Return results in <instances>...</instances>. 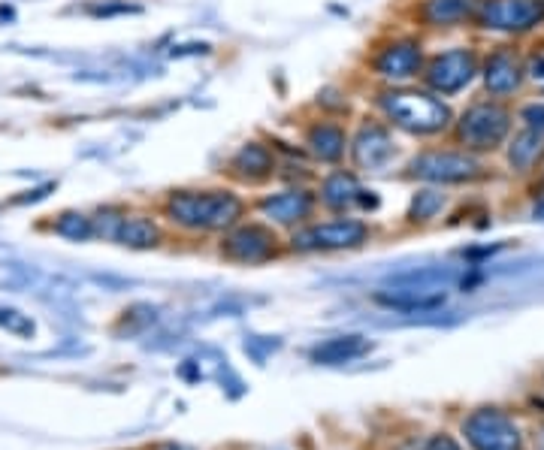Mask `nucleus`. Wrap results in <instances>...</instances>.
Instances as JSON below:
<instances>
[{
    "instance_id": "obj_1",
    "label": "nucleus",
    "mask_w": 544,
    "mask_h": 450,
    "mask_svg": "<svg viewBox=\"0 0 544 450\" xmlns=\"http://www.w3.org/2000/svg\"><path fill=\"white\" fill-rule=\"evenodd\" d=\"M248 212L251 203L233 185L170 188L158 203V215L164 224L194 236H209V233L221 236L230 227H236L242 218H248Z\"/></svg>"
},
{
    "instance_id": "obj_2",
    "label": "nucleus",
    "mask_w": 544,
    "mask_h": 450,
    "mask_svg": "<svg viewBox=\"0 0 544 450\" xmlns=\"http://www.w3.org/2000/svg\"><path fill=\"white\" fill-rule=\"evenodd\" d=\"M372 112H378L396 133L412 139H442L451 133L454 106L451 100L433 94L421 82L415 85H375L372 88Z\"/></svg>"
},
{
    "instance_id": "obj_3",
    "label": "nucleus",
    "mask_w": 544,
    "mask_h": 450,
    "mask_svg": "<svg viewBox=\"0 0 544 450\" xmlns=\"http://www.w3.org/2000/svg\"><path fill=\"white\" fill-rule=\"evenodd\" d=\"M490 176L487 158H478L454 142L424 145L402 164V179L433 188H466Z\"/></svg>"
},
{
    "instance_id": "obj_4",
    "label": "nucleus",
    "mask_w": 544,
    "mask_h": 450,
    "mask_svg": "<svg viewBox=\"0 0 544 450\" xmlns=\"http://www.w3.org/2000/svg\"><path fill=\"white\" fill-rule=\"evenodd\" d=\"M427 58L430 52L418 31H384L369 43L363 73L375 85H415L424 76Z\"/></svg>"
},
{
    "instance_id": "obj_5",
    "label": "nucleus",
    "mask_w": 544,
    "mask_h": 450,
    "mask_svg": "<svg viewBox=\"0 0 544 450\" xmlns=\"http://www.w3.org/2000/svg\"><path fill=\"white\" fill-rule=\"evenodd\" d=\"M514 109L508 106V100H496V97H475L469 100L451 124L448 139L466 152L478 155V158H490L496 152H502L508 136L514 133Z\"/></svg>"
},
{
    "instance_id": "obj_6",
    "label": "nucleus",
    "mask_w": 544,
    "mask_h": 450,
    "mask_svg": "<svg viewBox=\"0 0 544 450\" xmlns=\"http://www.w3.org/2000/svg\"><path fill=\"white\" fill-rule=\"evenodd\" d=\"M372 239V227L360 215H330L312 218L309 224L291 230L288 248L294 254H339L363 248Z\"/></svg>"
},
{
    "instance_id": "obj_7",
    "label": "nucleus",
    "mask_w": 544,
    "mask_h": 450,
    "mask_svg": "<svg viewBox=\"0 0 544 450\" xmlns=\"http://www.w3.org/2000/svg\"><path fill=\"white\" fill-rule=\"evenodd\" d=\"M396 155H399L396 130L378 112H366L354 121L348 139V161H345L351 170H357L360 176H378L393 167Z\"/></svg>"
},
{
    "instance_id": "obj_8",
    "label": "nucleus",
    "mask_w": 544,
    "mask_h": 450,
    "mask_svg": "<svg viewBox=\"0 0 544 450\" xmlns=\"http://www.w3.org/2000/svg\"><path fill=\"white\" fill-rule=\"evenodd\" d=\"M481 73V52L475 46H448L439 52H430L421 85L433 94L451 100L460 97Z\"/></svg>"
},
{
    "instance_id": "obj_9",
    "label": "nucleus",
    "mask_w": 544,
    "mask_h": 450,
    "mask_svg": "<svg viewBox=\"0 0 544 450\" xmlns=\"http://www.w3.org/2000/svg\"><path fill=\"white\" fill-rule=\"evenodd\" d=\"M544 25V0H478L472 28L496 37H529Z\"/></svg>"
},
{
    "instance_id": "obj_10",
    "label": "nucleus",
    "mask_w": 544,
    "mask_h": 450,
    "mask_svg": "<svg viewBox=\"0 0 544 450\" xmlns=\"http://www.w3.org/2000/svg\"><path fill=\"white\" fill-rule=\"evenodd\" d=\"M315 197L318 209L330 215H360V212H375L381 206V197L372 188H366L363 176L348 164L330 167L321 179H315Z\"/></svg>"
},
{
    "instance_id": "obj_11",
    "label": "nucleus",
    "mask_w": 544,
    "mask_h": 450,
    "mask_svg": "<svg viewBox=\"0 0 544 450\" xmlns=\"http://www.w3.org/2000/svg\"><path fill=\"white\" fill-rule=\"evenodd\" d=\"M251 212L276 230H297L318 215L315 185H282L254 197Z\"/></svg>"
},
{
    "instance_id": "obj_12",
    "label": "nucleus",
    "mask_w": 544,
    "mask_h": 450,
    "mask_svg": "<svg viewBox=\"0 0 544 450\" xmlns=\"http://www.w3.org/2000/svg\"><path fill=\"white\" fill-rule=\"evenodd\" d=\"M279 152L266 136H251L239 142L230 158L224 161L221 173L233 188H266L279 179Z\"/></svg>"
},
{
    "instance_id": "obj_13",
    "label": "nucleus",
    "mask_w": 544,
    "mask_h": 450,
    "mask_svg": "<svg viewBox=\"0 0 544 450\" xmlns=\"http://www.w3.org/2000/svg\"><path fill=\"white\" fill-rule=\"evenodd\" d=\"M218 254L227 263H239V266H260L269 263L282 254V239L279 230L269 227L260 218H242L236 227H230L227 233H221V245Z\"/></svg>"
},
{
    "instance_id": "obj_14",
    "label": "nucleus",
    "mask_w": 544,
    "mask_h": 450,
    "mask_svg": "<svg viewBox=\"0 0 544 450\" xmlns=\"http://www.w3.org/2000/svg\"><path fill=\"white\" fill-rule=\"evenodd\" d=\"M348 139L351 127L345 118L315 112L300 124V148L315 167H342L348 161Z\"/></svg>"
},
{
    "instance_id": "obj_15",
    "label": "nucleus",
    "mask_w": 544,
    "mask_h": 450,
    "mask_svg": "<svg viewBox=\"0 0 544 450\" xmlns=\"http://www.w3.org/2000/svg\"><path fill=\"white\" fill-rule=\"evenodd\" d=\"M478 79H481L487 97L511 100L529 82L526 55L517 46H511V43L493 46L487 55H481V73H478Z\"/></svg>"
},
{
    "instance_id": "obj_16",
    "label": "nucleus",
    "mask_w": 544,
    "mask_h": 450,
    "mask_svg": "<svg viewBox=\"0 0 544 450\" xmlns=\"http://www.w3.org/2000/svg\"><path fill=\"white\" fill-rule=\"evenodd\" d=\"M478 0H412L408 4V22L415 31H454L472 28Z\"/></svg>"
},
{
    "instance_id": "obj_17",
    "label": "nucleus",
    "mask_w": 544,
    "mask_h": 450,
    "mask_svg": "<svg viewBox=\"0 0 544 450\" xmlns=\"http://www.w3.org/2000/svg\"><path fill=\"white\" fill-rule=\"evenodd\" d=\"M466 441L475 450H520V429L514 426V420L496 408H481L475 411L466 426Z\"/></svg>"
},
{
    "instance_id": "obj_18",
    "label": "nucleus",
    "mask_w": 544,
    "mask_h": 450,
    "mask_svg": "<svg viewBox=\"0 0 544 450\" xmlns=\"http://www.w3.org/2000/svg\"><path fill=\"white\" fill-rule=\"evenodd\" d=\"M505 164L514 176H538V170L544 167V133L541 130H529V127H517L505 148Z\"/></svg>"
},
{
    "instance_id": "obj_19",
    "label": "nucleus",
    "mask_w": 544,
    "mask_h": 450,
    "mask_svg": "<svg viewBox=\"0 0 544 450\" xmlns=\"http://www.w3.org/2000/svg\"><path fill=\"white\" fill-rule=\"evenodd\" d=\"M167 239V230H164V221L161 215H149V212H130L121 218L118 230H115V239L118 245L124 248H133V251H152V248H161Z\"/></svg>"
},
{
    "instance_id": "obj_20",
    "label": "nucleus",
    "mask_w": 544,
    "mask_h": 450,
    "mask_svg": "<svg viewBox=\"0 0 544 450\" xmlns=\"http://www.w3.org/2000/svg\"><path fill=\"white\" fill-rule=\"evenodd\" d=\"M372 351V342L363 336H336L312 348V360L324 366H339V363H354Z\"/></svg>"
},
{
    "instance_id": "obj_21",
    "label": "nucleus",
    "mask_w": 544,
    "mask_h": 450,
    "mask_svg": "<svg viewBox=\"0 0 544 450\" xmlns=\"http://www.w3.org/2000/svg\"><path fill=\"white\" fill-rule=\"evenodd\" d=\"M448 209V194L445 188H433V185H418V191L408 200V209H405V221L408 224H430L436 218H442V212Z\"/></svg>"
},
{
    "instance_id": "obj_22",
    "label": "nucleus",
    "mask_w": 544,
    "mask_h": 450,
    "mask_svg": "<svg viewBox=\"0 0 544 450\" xmlns=\"http://www.w3.org/2000/svg\"><path fill=\"white\" fill-rule=\"evenodd\" d=\"M375 303L387 306V309H396V312H430V309H439L445 303V293H436V290H381L375 293Z\"/></svg>"
},
{
    "instance_id": "obj_23",
    "label": "nucleus",
    "mask_w": 544,
    "mask_h": 450,
    "mask_svg": "<svg viewBox=\"0 0 544 450\" xmlns=\"http://www.w3.org/2000/svg\"><path fill=\"white\" fill-rule=\"evenodd\" d=\"M52 233L61 236V239H70V242H88V239H94V221L85 212L67 209V212H61L55 218Z\"/></svg>"
},
{
    "instance_id": "obj_24",
    "label": "nucleus",
    "mask_w": 544,
    "mask_h": 450,
    "mask_svg": "<svg viewBox=\"0 0 544 450\" xmlns=\"http://www.w3.org/2000/svg\"><path fill=\"white\" fill-rule=\"evenodd\" d=\"M315 112L333 115V118H345V121H348V118H351V97H348V91L339 88V85L321 88L318 97H315Z\"/></svg>"
},
{
    "instance_id": "obj_25",
    "label": "nucleus",
    "mask_w": 544,
    "mask_h": 450,
    "mask_svg": "<svg viewBox=\"0 0 544 450\" xmlns=\"http://www.w3.org/2000/svg\"><path fill=\"white\" fill-rule=\"evenodd\" d=\"M143 7L133 4V0H94L85 7V16L91 19H115V16H140Z\"/></svg>"
},
{
    "instance_id": "obj_26",
    "label": "nucleus",
    "mask_w": 544,
    "mask_h": 450,
    "mask_svg": "<svg viewBox=\"0 0 544 450\" xmlns=\"http://www.w3.org/2000/svg\"><path fill=\"white\" fill-rule=\"evenodd\" d=\"M0 330H7L19 339H34L37 333V324L31 321V315L19 312V309H10V306H0Z\"/></svg>"
},
{
    "instance_id": "obj_27",
    "label": "nucleus",
    "mask_w": 544,
    "mask_h": 450,
    "mask_svg": "<svg viewBox=\"0 0 544 450\" xmlns=\"http://www.w3.org/2000/svg\"><path fill=\"white\" fill-rule=\"evenodd\" d=\"M517 124L520 127H529V130H541L544 133V100H529L523 103L517 112H514Z\"/></svg>"
},
{
    "instance_id": "obj_28",
    "label": "nucleus",
    "mask_w": 544,
    "mask_h": 450,
    "mask_svg": "<svg viewBox=\"0 0 544 450\" xmlns=\"http://www.w3.org/2000/svg\"><path fill=\"white\" fill-rule=\"evenodd\" d=\"M52 191H55V182H46V185H40V188H34V191H25L22 197H13V200H10V206H28V203H40V200H46Z\"/></svg>"
},
{
    "instance_id": "obj_29",
    "label": "nucleus",
    "mask_w": 544,
    "mask_h": 450,
    "mask_svg": "<svg viewBox=\"0 0 544 450\" xmlns=\"http://www.w3.org/2000/svg\"><path fill=\"white\" fill-rule=\"evenodd\" d=\"M526 73H529L532 82H541V85H544V55L526 58Z\"/></svg>"
},
{
    "instance_id": "obj_30",
    "label": "nucleus",
    "mask_w": 544,
    "mask_h": 450,
    "mask_svg": "<svg viewBox=\"0 0 544 450\" xmlns=\"http://www.w3.org/2000/svg\"><path fill=\"white\" fill-rule=\"evenodd\" d=\"M424 450H460V444L451 438V435H436V438H430L427 441V447Z\"/></svg>"
},
{
    "instance_id": "obj_31",
    "label": "nucleus",
    "mask_w": 544,
    "mask_h": 450,
    "mask_svg": "<svg viewBox=\"0 0 544 450\" xmlns=\"http://www.w3.org/2000/svg\"><path fill=\"white\" fill-rule=\"evenodd\" d=\"M532 215H535V218H541V221H544V197H541V200H538V203H535V209H532Z\"/></svg>"
},
{
    "instance_id": "obj_32",
    "label": "nucleus",
    "mask_w": 544,
    "mask_h": 450,
    "mask_svg": "<svg viewBox=\"0 0 544 450\" xmlns=\"http://www.w3.org/2000/svg\"><path fill=\"white\" fill-rule=\"evenodd\" d=\"M0 19H13V10H7V7H0Z\"/></svg>"
},
{
    "instance_id": "obj_33",
    "label": "nucleus",
    "mask_w": 544,
    "mask_h": 450,
    "mask_svg": "<svg viewBox=\"0 0 544 450\" xmlns=\"http://www.w3.org/2000/svg\"><path fill=\"white\" fill-rule=\"evenodd\" d=\"M538 450H544V432H541V438H538Z\"/></svg>"
},
{
    "instance_id": "obj_34",
    "label": "nucleus",
    "mask_w": 544,
    "mask_h": 450,
    "mask_svg": "<svg viewBox=\"0 0 544 450\" xmlns=\"http://www.w3.org/2000/svg\"><path fill=\"white\" fill-rule=\"evenodd\" d=\"M538 173H541V188H544V167H541V170H538Z\"/></svg>"
},
{
    "instance_id": "obj_35",
    "label": "nucleus",
    "mask_w": 544,
    "mask_h": 450,
    "mask_svg": "<svg viewBox=\"0 0 544 450\" xmlns=\"http://www.w3.org/2000/svg\"><path fill=\"white\" fill-rule=\"evenodd\" d=\"M167 450H188V447H167Z\"/></svg>"
},
{
    "instance_id": "obj_36",
    "label": "nucleus",
    "mask_w": 544,
    "mask_h": 450,
    "mask_svg": "<svg viewBox=\"0 0 544 450\" xmlns=\"http://www.w3.org/2000/svg\"><path fill=\"white\" fill-rule=\"evenodd\" d=\"M541 97H544V85H541Z\"/></svg>"
}]
</instances>
